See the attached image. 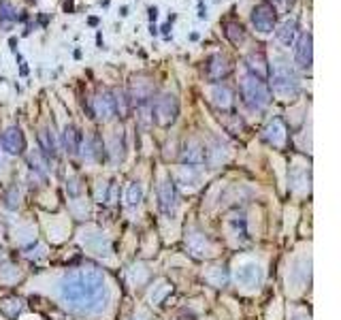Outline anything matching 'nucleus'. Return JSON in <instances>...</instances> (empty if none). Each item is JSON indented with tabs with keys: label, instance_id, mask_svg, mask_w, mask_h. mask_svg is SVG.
<instances>
[{
	"label": "nucleus",
	"instance_id": "22",
	"mask_svg": "<svg viewBox=\"0 0 341 320\" xmlns=\"http://www.w3.org/2000/svg\"><path fill=\"white\" fill-rule=\"evenodd\" d=\"M0 17L7 19V22H15V19H17V9L11 3H3V5H0Z\"/></svg>",
	"mask_w": 341,
	"mask_h": 320
},
{
	"label": "nucleus",
	"instance_id": "12",
	"mask_svg": "<svg viewBox=\"0 0 341 320\" xmlns=\"http://www.w3.org/2000/svg\"><path fill=\"white\" fill-rule=\"evenodd\" d=\"M247 68H250L252 75L258 77V79L269 77V64L262 56V51H252V54L247 56Z\"/></svg>",
	"mask_w": 341,
	"mask_h": 320
},
{
	"label": "nucleus",
	"instance_id": "16",
	"mask_svg": "<svg viewBox=\"0 0 341 320\" xmlns=\"http://www.w3.org/2000/svg\"><path fill=\"white\" fill-rule=\"evenodd\" d=\"M160 205L164 211H173L175 209V188L171 182H162L160 184Z\"/></svg>",
	"mask_w": 341,
	"mask_h": 320
},
{
	"label": "nucleus",
	"instance_id": "9",
	"mask_svg": "<svg viewBox=\"0 0 341 320\" xmlns=\"http://www.w3.org/2000/svg\"><path fill=\"white\" fill-rule=\"evenodd\" d=\"M286 126H284V122L282 120H273L269 126L264 128V139L271 143V146L275 148H282L284 143H286Z\"/></svg>",
	"mask_w": 341,
	"mask_h": 320
},
{
	"label": "nucleus",
	"instance_id": "26",
	"mask_svg": "<svg viewBox=\"0 0 341 320\" xmlns=\"http://www.w3.org/2000/svg\"><path fill=\"white\" fill-rule=\"evenodd\" d=\"M275 3H282V5H290L292 0H275Z\"/></svg>",
	"mask_w": 341,
	"mask_h": 320
},
{
	"label": "nucleus",
	"instance_id": "5",
	"mask_svg": "<svg viewBox=\"0 0 341 320\" xmlns=\"http://www.w3.org/2000/svg\"><path fill=\"white\" fill-rule=\"evenodd\" d=\"M235 277L243 288H256L262 280V269H260V265L254 261H243L237 265Z\"/></svg>",
	"mask_w": 341,
	"mask_h": 320
},
{
	"label": "nucleus",
	"instance_id": "19",
	"mask_svg": "<svg viewBox=\"0 0 341 320\" xmlns=\"http://www.w3.org/2000/svg\"><path fill=\"white\" fill-rule=\"evenodd\" d=\"M64 146H66V152H77L79 148V132L73 128V126H66L64 128Z\"/></svg>",
	"mask_w": 341,
	"mask_h": 320
},
{
	"label": "nucleus",
	"instance_id": "27",
	"mask_svg": "<svg viewBox=\"0 0 341 320\" xmlns=\"http://www.w3.org/2000/svg\"><path fill=\"white\" fill-rule=\"evenodd\" d=\"M3 164H5V160H3V158H0V169H3Z\"/></svg>",
	"mask_w": 341,
	"mask_h": 320
},
{
	"label": "nucleus",
	"instance_id": "6",
	"mask_svg": "<svg viewBox=\"0 0 341 320\" xmlns=\"http://www.w3.org/2000/svg\"><path fill=\"white\" fill-rule=\"evenodd\" d=\"M252 24L258 32L269 34L273 32V26H275V9L269 7V5H258L254 11H252Z\"/></svg>",
	"mask_w": 341,
	"mask_h": 320
},
{
	"label": "nucleus",
	"instance_id": "20",
	"mask_svg": "<svg viewBox=\"0 0 341 320\" xmlns=\"http://www.w3.org/2000/svg\"><path fill=\"white\" fill-rule=\"evenodd\" d=\"M39 139H41V148L45 150V154H51V156H54V154H56V141H54V137H51V132L49 130H41Z\"/></svg>",
	"mask_w": 341,
	"mask_h": 320
},
{
	"label": "nucleus",
	"instance_id": "14",
	"mask_svg": "<svg viewBox=\"0 0 341 320\" xmlns=\"http://www.w3.org/2000/svg\"><path fill=\"white\" fill-rule=\"evenodd\" d=\"M294 37H296V19H286L277 30V39H280L282 45L290 47L294 43Z\"/></svg>",
	"mask_w": 341,
	"mask_h": 320
},
{
	"label": "nucleus",
	"instance_id": "17",
	"mask_svg": "<svg viewBox=\"0 0 341 320\" xmlns=\"http://www.w3.org/2000/svg\"><path fill=\"white\" fill-rule=\"evenodd\" d=\"M224 34L233 45H239L241 41L245 39V30H243V26L239 22H229L224 26Z\"/></svg>",
	"mask_w": 341,
	"mask_h": 320
},
{
	"label": "nucleus",
	"instance_id": "23",
	"mask_svg": "<svg viewBox=\"0 0 341 320\" xmlns=\"http://www.w3.org/2000/svg\"><path fill=\"white\" fill-rule=\"evenodd\" d=\"M9 275H17V269H13V267H5V271H0V280H9Z\"/></svg>",
	"mask_w": 341,
	"mask_h": 320
},
{
	"label": "nucleus",
	"instance_id": "24",
	"mask_svg": "<svg viewBox=\"0 0 341 320\" xmlns=\"http://www.w3.org/2000/svg\"><path fill=\"white\" fill-rule=\"evenodd\" d=\"M156 15H158L156 9H149V19H156Z\"/></svg>",
	"mask_w": 341,
	"mask_h": 320
},
{
	"label": "nucleus",
	"instance_id": "18",
	"mask_svg": "<svg viewBox=\"0 0 341 320\" xmlns=\"http://www.w3.org/2000/svg\"><path fill=\"white\" fill-rule=\"evenodd\" d=\"M203 158H205L203 148H201L196 141H190L188 146H185V152H183V160L188 162V164H199V162H203Z\"/></svg>",
	"mask_w": 341,
	"mask_h": 320
},
{
	"label": "nucleus",
	"instance_id": "4",
	"mask_svg": "<svg viewBox=\"0 0 341 320\" xmlns=\"http://www.w3.org/2000/svg\"><path fill=\"white\" fill-rule=\"evenodd\" d=\"M179 113V102L173 94H164L162 98L156 100V107H154V116H156V122L160 126H169L177 120Z\"/></svg>",
	"mask_w": 341,
	"mask_h": 320
},
{
	"label": "nucleus",
	"instance_id": "25",
	"mask_svg": "<svg viewBox=\"0 0 341 320\" xmlns=\"http://www.w3.org/2000/svg\"><path fill=\"white\" fill-rule=\"evenodd\" d=\"M292 320H307V316H303V314H296Z\"/></svg>",
	"mask_w": 341,
	"mask_h": 320
},
{
	"label": "nucleus",
	"instance_id": "11",
	"mask_svg": "<svg viewBox=\"0 0 341 320\" xmlns=\"http://www.w3.org/2000/svg\"><path fill=\"white\" fill-rule=\"evenodd\" d=\"M94 111H96V116L100 120H109L113 113H116V98H113L111 94H98L94 98Z\"/></svg>",
	"mask_w": 341,
	"mask_h": 320
},
{
	"label": "nucleus",
	"instance_id": "2",
	"mask_svg": "<svg viewBox=\"0 0 341 320\" xmlns=\"http://www.w3.org/2000/svg\"><path fill=\"white\" fill-rule=\"evenodd\" d=\"M271 88L280 98L288 100L294 98L298 94V77L294 75V70L286 64H277L271 77Z\"/></svg>",
	"mask_w": 341,
	"mask_h": 320
},
{
	"label": "nucleus",
	"instance_id": "3",
	"mask_svg": "<svg viewBox=\"0 0 341 320\" xmlns=\"http://www.w3.org/2000/svg\"><path fill=\"white\" fill-rule=\"evenodd\" d=\"M241 92H243V100L247 107L252 109H264L271 100V94H269V88L262 79H258L254 75H247L241 81Z\"/></svg>",
	"mask_w": 341,
	"mask_h": 320
},
{
	"label": "nucleus",
	"instance_id": "7",
	"mask_svg": "<svg viewBox=\"0 0 341 320\" xmlns=\"http://www.w3.org/2000/svg\"><path fill=\"white\" fill-rule=\"evenodd\" d=\"M312 54H314V47H312V34L303 32L296 41V47H294V60L296 64L301 68H309L312 66Z\"/></svg>",
	"mask_w": 341,
	"mask_h": 320
},
{
	"label": "nucleus",
	"instance_id": "21",
	"mask_svg": "<svg viewBox=\"0 0 341 320\" xmlns=\"http://www.w3.org/2000/svg\"><path fill=\"white\" fill-rule=\"evenodd\" d=\"M143 197V192H141V186L139 184H130L128 188H126V203L128 205H139Z\"/></svg>",
	"mask_w": 341,
	"mask_h": 320
},
{
	"label": "nucleus",
	"instance_id": "8",
	"mask_svg": "<svg viewBox=\"0 0 341 320\" xmlns=\"http://www.w3.org/2000/svg\"><path fill=\"white\" fill-rule=\"evenodd\" d=\"M0 146L7 154H22L24 148H26V141H24V135L22 130L11 126L3 132V139H0Z\"/></svg>",
	"mask_w": 341,
	"mask_h": 320
},
{
	"label": "nucleus",
	"instance_id": "10",
	"mask_svg": "<svg viewBox=\"0 0 341 320\" xmlns=\"http://www.w3.org/2000/svg\"><path fill=\"white\" fill-rule=\"evenodd\" d=\"M229 73H231L229 60H226L222 54L211 56L209 64H207V75H209V79H222V77H226Z\"/></svg>",
	"mask_w": 341,
	"mask_h": 320
},
{
	"label": "nucleus",
	"instance_id": "13",
	"mask_svg": "<svg viewBox=\"0 0 341 320\" xmlns=\"http://www.w3.org/2000/svg\"><path fill=\"white\" fill-rule=\"evenodd\" d=\"M154 94V84L149 79H134L132 81V98L137 100V102H143V100H147L149 96Z\"/></svg>",
	"mask_w": 341,
	"mask_h": 320
},
{
	"label": "nucleus",
	"instance_id": "1",
	"mask_svg": "<svg viewBox=\"0 0 341 320\" xmlns=\"http://www.w3.org/2000/svg\"><path fill=\"white\" fill-rule=\"evenodd\" d=\"M60 297L68 307L81 312H98L107 301L105 275L92 267L68 273L60 286Z\"/></svg>",
	"mask_w": 341,
	"mask_h": 320
},
{
	"label": "nucleus",
	"instance_id": "15",
	"mask_svg": "<svg viewBox=\"0 0 341 320\" xmlns=\"http://www.w3.org/2000/svg\"><path fill=\"white\" fill-rule=\"evenodd\" d=\"M211 98L215 102V107H220V109H229L233 105V92H231V88H226V86H213Z\"/></svg>",
	"mask_w": 341,
	"mask_h": 320
}]
</instances>
